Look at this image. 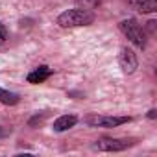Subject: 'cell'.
I'll return each mask as SVG.
<instances>
[{
    "label": "cell",
    "mask_w": 157,
    "mask_h": 157,
    "mask_svg": "<svg viewBox=\"0 0 157 157\" xmlns=\"http://www.w3.org/2000/svg\"><path fill=\"white\" fill-rule=\"evenodd\" d=\"M94 22V13L91 10L74 8L67 10L57 17V24L61 28H78V26H89Z\"/></svg>",
    "instance_id": "obj_1"
},
{
    "label": "cell",
    "mask_w": 157,
    "mask_h": 157,
    "mask_svg": "<svg viewBox=\"0 0 157 157\" xmlns=\"http://www.w3.org/2000/svg\"><path fill=\"white\" fill-rule=\"evenodd\" d=\"M118 28H120V32H122L133 44H137L139 48H144V46H146V35H144L142 28L137 24V21L126 19V21H122V22L118 24Z\"/></svg>",
    "instance_id": "obj_2"
},
{
    "label": "cell",
    "mask_w": 157,
    "mask_h": 157,
    "mask_svg": "<svg viewBox=\"0 0 157 157\" xmlns=\"http://www.w3.org/2000/svg\"><path fill=\"white\" fill-rule=\"evenodd\" d=\"M133 144H135L133 139H107V137H104V139L96 140L94 148L100 151H122Z\"/></svg>",
    "instance_id": "obj_3"
},
{
    "label": "cell",
    "mask_w": 157,
    "mask_h": 157,
    "mask_svg": "<svg viewBox=\"0 0 157 157\" xmlns=\"http://www.w3.org/2000/svg\"><path fill=\"white\" fill-rule=\"evenodd\" d=\"M129 120H131L129 117H98V115L85 118V122L93 128H117L120 124H128Z\"/></svg>",
    "instance_id": "obj_4"
},
{
    "label": "cell",
    "mask_w": 157,
    "mask_h": 157,
    "mask_svg": "<svg viewBox=\"0 0 157 157\" xmlns=\"http://www.w3.org/2000/svg\"><path fill=\"white\" fill-rule=\"evenodd\" d=\"M118 63H120V68L126 72V74H133L139 67V59L135 56V52L128 46H122L120 48V54H118Z\"/></svg>",
    "instance_id": "obj_5"
},
{
    "label": "cell",
    "mask_w": 157,
    "mask_h": 157,
    "mask_svg": "<svg viewBox=\"0 0 157 157\" xmlns=\"http://www.w3.org/2000/svg\"><path fill=\"white\" fill-rule=\"evenodd\" d=\"M76 122H78V118L74 115H63L54 120V131H67V129L74 128Z\"/></svg>",
    "instance_id": "obj_6"
},
{
    "label": "cell",
    "mask_w": 157,
    "mask_h": 157,
    "mask_svg": "<svg viewBox=\"0 0 157 157\" xmlns=\"http://www.w3.org/2000/svg\"><path fill=\"white\" fill-rule=\"evenodd\" d=\"M50 76H52V70L43 65V67H39V68H35L33 72L28 74V82L30 83H43L44 80H48Z\"/></svg>",
    "instance_id": "obj_7"
},
{
    "label": "cell",
    "mask_w": 157,
    "mask_h": 157,
    "mask_svg": "<svg viewBox=\"0 0 157 157\" xmlns=\"http://www.w3.org/2000/svg\"><path fill=\"white\" fill-rule=\"evenodd\" d=\"M129 4L140 13H153V11H157V0H129Z\"/></svg>",
    "instance_id": "obj_8"
},
{
    "label": "cell",
    "mask_w": 157,
    "mask_h": 157,
    "mask_svg": "<svg viewBox=\"0 0 157 157\" xmlns=\"http://www.w3.org/2000/svg\"><path fill=\"white\" fill-rule=\"evenodd\" d=\"M19 100H21V96L17 93H10V91H6V89L0 87V102H2V104L15 105V104H19Z\"/></svg>",
    "instance_id": "obj_9"
},
{
    "label": "cell",
    "mask_w": 157,
    "mask_h": 157,
    "mask_svg": "<svg viewBox=\"0 0 157 157\" xmlns=\"http://www.w3.org/2000/svg\"><path fill=\"white\" fill-rule=\"evenodd\" d=\"M44 117H46V113H43L41 117H39V115H37V117H33V118L30 120V126H35V124H41V122L44 120Z\"/></svg>",
    "instance_id": "obj_10"
},
{
    "label": "cell",
    "mask_w": 157,
    "mask_h": 157,
    "mask_svg": "<svg viewBox=\"0 0 157 157\" xmlns=\"http://www.w3.org/2000/svg\"><path fill=\"white\" fill-rule=\"evenodd\" d=\"M80 2H83V4H91V6H96L100 0H80Z\"/></svg>",
    "instance_id": "obj_11"
},
{
    "label": "cell",
    "mask_w": 157,
    "mask_h": 157,
    "mask_svg": "<svg viewBox=\"0 0 157 157\" xmlns=\"http://www.w3.org/2000/svg\"><path fill=\"white\" fill-rule=\"evenodd\" d=\"M155 117H157V111L155 109H150L148 111V118H155Z\"/></svg>",
    "instance_id": "obj_12"
},
{
    "label": "cell",
    "mask_w": 157,
    "mask_h": 157,
    "mask_svg": "<svg viewBox=\"0 0 157 157\" xmlns=\"http://www.w3.org/2000/svg\"><path fill=\"white\" fill-rule=\"evenodd\" d=\"M6 39V30H0V43Z\"/></svg>",
    "instance_id": "obj_13"
},
{
    "label": "cell",
    "mask_w": 157,
    "mask_h": 157,
    "mask_svg": "<svg viewBox=\"0 0 157 157\" xmlns=\"http://www.w3.org/2000/svg\"><path fill=\"white\" fill-rule=\"evenodd\" d=\"M4 135H8V129H0V137H4Z\"/></svg>",
    "instance_id": "obj_14"
},
{
    "label": "cell",
    "mask_w": 157,
    "mask_h": 157,
    "mask_svg": "<svg viewBox=\"0 0 157 157\" xmlns=\"http://www.w3.org/2000/svg\"><path fill=\"white\" fill-rule=\"evenodd\" d=\"M0 30H4V26H2V22H0Z\"/></svg>",
    "instance_id": "obj_15"
}]
</instances>
